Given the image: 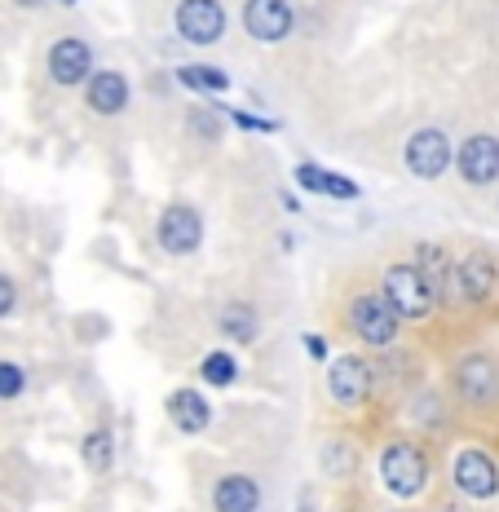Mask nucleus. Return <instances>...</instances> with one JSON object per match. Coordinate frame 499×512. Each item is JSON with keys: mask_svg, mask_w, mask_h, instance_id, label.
<instances>
[{"mask_svg": "<svg viewBox=\"0 0 499 512\" xmlns=\"http://www.w3.org/2000/svg\"><path fill=\"white\" fill-rule=\"evenodd\" d=\"M376 473H380V486H385L394 499H416V495H424L429 473H433L429 451L416 442H407V437H398V442H389L385 451H380Z\"/></svg>", "mask_w": 499, "mask_h": 512, "instance_id": "1", "label": "nucleus"}, {"mask_svg": "<svg viewBox=\"0 0 499 512\" xmlns=\"http://www.w3.org/2000/svg\"><path fill=\"white\" fill-rule=\"evenodd\" d=\"M380 292L389 296V305H394L407 323H420V318H429L433 309H438V296L429 292V283L420 279V270L407 261L389 265V270L380 274Z\"/></svg>", "mask_w": 499, "mask_h": 512, "instance_id": "2", "label": "nucleus"}, {"mask_svg": "<svg viewBox=\"0 0 499 512\" xmlns=\"http://www.w3.org/2000/svg\"><path fill=\"white\" fill-rule=\"evenodd\" d=\"M349 327H354L358 340H367V345H394L398 332H402V314L394 305H389L385 292H358L354 301H349Z\"/></svg>", "mask_w": 499, "mask_h": 512, "instance_id": "3", "label": "nucleus"}, {"mask_svg": "<svg viewBox=\"0 0 499 512\" xmlns=\"http://www.w3.org/2000/svg\"><path fill=\"white\" fill-rule=\"evenodd\" d=\"M451 486L460 490L464 499H477V504L495 499L499 495V464H495V455L477 451V446L455 451L451 455Z\"/></svg>", "mask_w": 499, "mask_h": 512, "instance_id": "4", "label": "nucleus"}, {"mask_svg": "<svg viewBox=\"0 0 499 512\" xmlns=\"http://www.w3.org/2000/svg\"><path fill=\"white\" fill-rule=\"evenodd\" d=\"M402 155H407L411 177H420V181H438L451 168V159H455L442 128H420V133H411V142H407V151Z\"/></svg>", "mask_w": 499, "mask_h": 512, "instance_id": "5", "label": "nucleus"}, {"mask_svg": "<svg viewBox=\"0 0 499 512\" xmlns=\"http://www.w3.org/2000/svg\"><path fill=\"white\" fill-rule=\"evenodd\" d=\"M327 393L336 407H363L371 398V362L358 354H341L327 371Z\"/></svg>", "mask_w": 499, "mask_h": 512, "instance_id": "6", "label": "nucleus"}, {"mask_svg": "<svg viewBox=\"0 0 499 512\" xmlns=\"http://www.w3.org/2000/svg\"><path fill=\"white\" fill-rule=\"evenodd\" d=\"M455 389H460V398L469 402V407H491V402H499V362L486 354L460 358V367H455Z\"/></svg>", "mask_w": 499, "mask_h": 512, "instance_id": "7", "label": "nucleus"}, {"mask_svg": "<svg viewBox=\"0 0 499 512\" xmlns=\"http://www.w3.org/2000/svg\"><path fill=\"white\" fill-rule=\"evenodd\" d=\"M155 239H159V248H164L168 256H190L199 248V239H204V221H199L195 208L173 204V208H164V217H159Z\"/></svg>", "mask_w": 499, "mask_h": 512, "instance_id": "8", "label": "nucleus"}, {"mask_svg": "<svg viewBox=\"0 0 499 512\" xmlns=\"http://www.w3.org/2000/svg\"><path fill=\"white\" fill-rule=\"evenodd\" d=\"M177 31L190 45H217L226 31V9L221 0H182L177 5Z\"/></svg>", "mask_w": 499, "mask_h": 512, "instance_id": "9", "label": "nucleus"}, {"mask_svg": "<svg viewBox=\"0 0 499 512\" xmlns=\"http://www.w3.org/2000/svg\"><path fill=\"white\" fill-rule=\"evenodd\" d=\"M455 164H460V177L469 181V186H495L499 181V137L491 133H473L469 142H460V155H455Z\"/></svg>", "mask_w": 499, "mask_h": 512, "instance_id": "10", "label": "nucleus"}, {"mask_svg": "<svg viewBox=\"0 0 499 512\" xmlns=\"http://www.w3.org/2000/svg\"><path fill=\"white\" fill-rule=\"evenodd\" d=\"M243 27L261 45H279L292 31V5L288 0H248L243 5Z\"/></svg>", "mask_w": 499, "mask_h": 512, "instance_id": "11", "label": "nucleus"}, {"mask_svg": "<svg viewBox=\"0 0 499 512\" xmlns=\"http://www.w3.org/2000/svg\"><path fill=\"white\" fill-rule=\"evenodd\" d=\"M455 270H460V301H469V305L495 301V292H499V265H495V256L469 252V256H460V261H455Z\"/></svg>", "mask_w": 499, "mask_h": 512, "instance_id": "12", "label": "nucleus"}, {"mask_svg": "<svg viewBox=\"0 0 499 512\" xmlns=\"http://www.w3.org/2000/svg\"><path fill=\"white\" fill-rule=\"evenodd\" d=\"M49 76L53 84H89L93 76V49L84 45L80 36H62L58 45L49 49Z\"/></svg>", "mask_w": 499, "mask_h": 512, "instance_id": "13", "label": "nucleus"}, {"mask_svg": "<svg viewBox=\"0 0 499 512\" xmlns=\"http://www.w3.org/2000/svg\"><path fill=\"white\" fill-rule=\"evenodd\" d=\"M84 98H89V111H98V115H120L124 106H129V80H124L120 71H93V76H89V89H84Z\"/></svg>", "mask_w": 499, "mask_h": 512, "instance_id": "14", "label": "nucleus"}, {"mask_svg": "<svg viewBox=\"0 0 499 512\" xmlns=\"http://www.w3.org/2000/svg\"><path fill=\"white\" fill-rule=\"evenodd\" d=\"M212 508L217 512H257L261 508V486L248 473H230L221 477L212 490Z\"/></svg>", "mask_w": 499, "mask_h": 512, "instance_id": "15", "label": "nucleus"}, {"mask_svg": "<svg viewBox=\"0 0 499 512\" xmlns=\"http://www.w3.org/2000/svg\"><path fill=\"white\" fill-rule=\"evenodd\" d=\"M168 420L177 424V433L195 437L212 424V407H208V398H199L195 389H177L173 398H168Z\"/></svg>", "mask_w": 499, "mask_h": 512, "instance_id": "16", "label": "nucleus"}, {"mask_svg": "<svg viewBox=\"0 0 499 512\" xmlns=\"http://www.w3.org/2000/svg\"><path fill=\"white\" fill-rule=\"evenodd\" d=\"M296 186L314 190V195H332V199H358V186L341 173H327V168H314V164H301L296 168Z\"/></svg>", "mask_w": 499, "mask_h": 512, "instance_id": "17", "label": "nucleus"}, {"mask_svg": "<svg viewBox=\"0 0 499 512\" xmlns=\"http://www.w3.org/2000/svg\"><path fill=\"white\" fill-rule=\"evenodd\" d=\"M221 332L230 340H239V345H252L257 340V314L248 305H226L221 309Z\"/></svg>", "mask_w": 499, "mask_h": 512, "instance_id": "18", "label": "nucleus"}, {"mask_svg": "<svg viewBox=\"0 0 499 512\" xmlns=\"http://www.w3.org/2000/svg\"><path fill=\"white\" fill-rule=\"evenodd\" d=\"M177 80L195 93H226L230 89L226 71H217V67H177Z\"/></svg>", "mask_w": 499, "mask_h": 512, "instance_id": "19", "label": "nucleus"}, {"mask_svg": "<svg viewBox=\"0 0 499 512\" xmlns=\"http://www.w3.org/2000/svg\"><path fill=\"white\" fill-rule=\"evenodd\" d=\"M199 376H204L212 389H226V384H235L239 376V362L226 354V349H217V354H204V362H199Z\"/></svg>", "mask_w": 499, "mask_h": 512, "instance_id": "20", "label": "nucleus"}, {"mask_svg": "<svg viewBox=\"0 0 499 512\" xmlns=\"http://www.w3.org/2000/svg\"><path fill=\"white\" fill-rule=\"evenodd\" d=\"M115 460V442H111V433L106 429H93L89 437H84V464L93 468V473H106Z\"/></svg>", "mask_w": 499, "mask_h": 512, "instance_id": "21", "label": "nucleus"}, {"mask_svg": "<svg viewBox=\"0 0 499 512\" xmlns=\"http://www.w3.org/2000/svg\"><path fill=\"white\" fill-rule=\"evenodd\" d=\"M23 384H27V376L18 371V362H0V398H18L23 393Z\"/></svg>", "mask_w": 499, "mask_h": 512, "instance_id": "22", "label": "nucleus"}, {"mask_svg": "<svg viewBox=\"0 0 499 512\" xmlns=\"http://www.w3.org/2000/svg\"><path fill=\"white\" fill-rule=\"evenodd\" d=\"M221 115H230L239 128H252V133H274L279 128V120H261V115H248V111H221Z\"/></svg>", "mask_w": 499, "mask_h": 512, "instance_id": "23", "label": "nucleus"}, {"mask_svg": "<svg viewBox=\"0 0 499 512\" xmlns=\"http://www.w3.org/2000/svg\"><path fill=\"white\" fill-rule=\"evenodd\" d=\"M217 115H221V111H217ZM217 115L208 120V111H190V128H195V137H217V133H221Z\"/></svg>", "mask_w": 499, "mask_h": 512, "instance_id": "24", "label": "nucleus"}, {"mask_svg": "<svg viewBox=\"0 0 499 512\" xmlns=\"http://www.w3.org/2000/svg\"><path fill=\"white\" fill-rule=\"evenodd\" d=\"M14 301H18V287H14V279H5V274H0V318H5L9 309H14Z\"/></svg>", "mask_w": 499, "mask_h": 512, "instance_id": "25", "label": "nucleus"}, {"mask_svg": "<svg viewBox=\"0 0 499 512\" xmlns=\"http://www.w3.org/2000/svg\"><path fill=\"white\" fill-rule=\"evenodd\" d=\"M305 349H310V358H314V362H323V358H327V340H323V336H305Z\"/></svg>", "mask_w": 499, "mask_h": 512, "instance_id": "26", "label": "nucleus"}, {"mask_svg": "<svg viewBox=\"0 0 499 512\" xmlns=\"http://www.w3.org/2000/svg\"><path fill=\"white\" fill-rule=\"evenodd\" d=\"M18 5H23V9H40V5H45V0H18Z\"/></svg>", "mask_w": 499, "mask_h": 512, "instance_id": "27", "label": "nucleus"}, {"mask_svg": "<svg viewBox=\"0 0 499 512\" xmlns=\"http://www.w3.org/2000/svg\"><path fill=\"white\" fill-rule=\"evenodd\" d=\"M438 512H460V504H442Z\"/></svg>", "mask_w": 499, "mask_h": 512, "instance_id": "28", "label": "nucleus"}, {"mask_svg": "<svg viewBox=\"0 0 499 512\" xmlns=\"http://www.w3.org/2000/svg\"><path fill=\"white\" fill-rule=\"evenodd\" d=\"M62 5H76V0H62Z\"/></svg>", "mask_w": 499, "mask_h": 512, "instance_id": "29", "label": "nucleus"}]
</instances>
